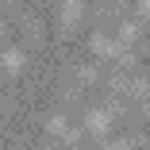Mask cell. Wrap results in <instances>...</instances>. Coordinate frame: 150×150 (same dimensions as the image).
<instances>
[{
  "mask_svg": "<svg viewBox=\"0 0 150 150\" xmlns=\"http://www.w3.org/2000/svg\"><path fill=\"white\" fill-rule=\"evenodd\" d=\"M93 54H96V58H119V54H123V46L96 31V35H93Z\"/></svg>",
  "mask_w": 150,
  "mask_h": 150,
  "instance_id": "1",
  "label": "cell"
},
{
  "mask_svg": "<svg viewBox=\"0 0 150 150\" xmlns=\"http://www.w3.org/2000/svg\"><path fill=\"white\" fill-rule=\"evenodd\" d=\"M108 127H112V112H104V108H93V112H88V131H93V135H108Z\"/></svg>",
  "mask_w": 150,
  "mask_h": 150,
  "instance_id": "2",
  "label": "cell"
},
{
  "mask_svg": "<svg viewBox=\"0 0 150 150\" xmlns=\"http://www.w3.org/2000/svg\"><path fill=\"white\" fill-rule=\"evenodd\" d=\"M0 62H4V69H8V73H19V69H23V50L8 46L4 54H0Z\"/></svg>",
  "mask_w": 150,
  "mask_h": 150,
  "instance_id": "3",
  "label": "cell"
},
{
  "mask_svg": "<svg viewBox=\"0 0 150 150\" xmlns=\"http://www.w3.org/2000/svg\"><path fill=\"white\" fill-rule=\"evenodd\" d=\"M77 19H81V0H62V23L73 27Z\"/></svg>",
  "mask_w": 150,
  "mask_h": 150,
  "instance_id": "4",
  "label": "cell"
},
{
  "mask_svg": "<svg viewBox=\"0 0 150 150\" xmlns=\"http://www.w3.org/2000/svg\"><path fill=\"white\" fill-rule=\"evenodd\" d=\"M135 35H139V27H135L131 19H123V27H119V39H123V42H131Z\"/></svg>",
  "mask_w": 150,
  "mask_h": 150,
  "instance_id": "5",
  "label": "cell"
},
{
  "mask_svg": "<svg viewBox=\"0 0 150 150\" xmlns=\"http://www.w3.org/2000/svg\"><path fill=\"white\" fill-rule=\"evenodd\" d=\"M50 131H54V135H66V115H54V119H50Z\"/></svg>",
  "mask_w": 150,
  "mask_h": 150,
  "instance_id": "6",
  "label": "cell"
},
{
  "mask_svg": "<svg viewBox=\"0 0 150 150\" xmlns=\"http://www.w3.org/2000/svg\"><path fill=\"white\" fill-rule=\"evenodd\" d=\"M139 12H142V16H150V0H142V4H139Z\"/></svg>",
  "mask_w": 150,
  "mask_h": 150,
  "instance_id": "7",
  "label": "cell"
}]
</instances>
